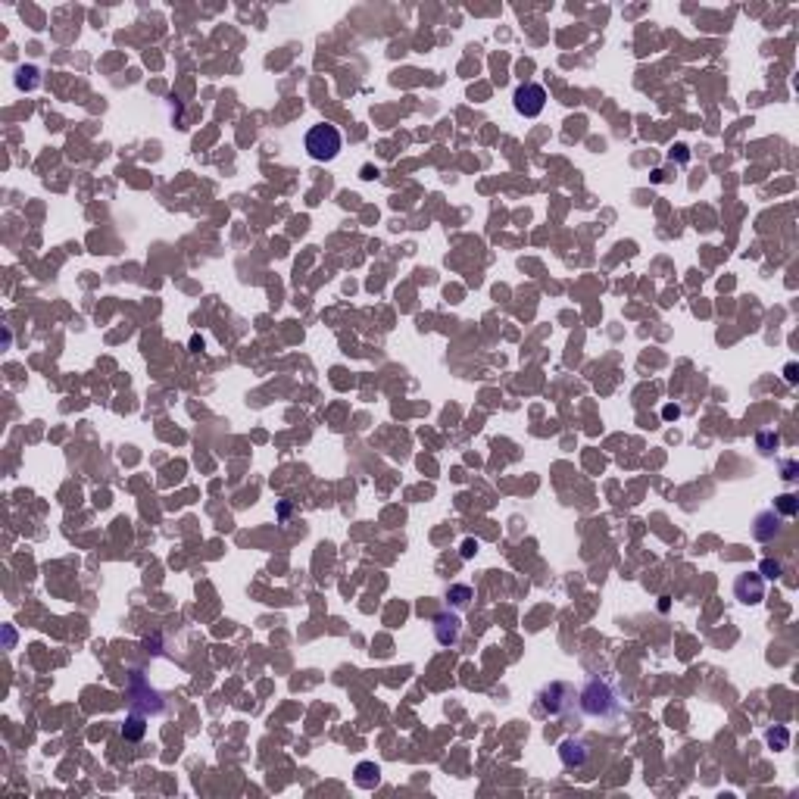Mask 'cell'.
I'll list each match as a JSON object with an SVG mask.
<instances>
[{"mask_svg":"<svg viewBox=\"0 0 799 799\" xmlns=\"http://www.w3.org/2000/svg\"><path fill=\"white\" fill-rule=\"evenodd\" d=\"M306 154L313 156L315 163H331L334 156L340 154V131L334 125H313L306 131Z\"/></svg>","mask_w":799,"mask_h":799,"instance_id":"1","label":"cell"},{"mask_svg":"<svg viewBox=\"0 0 799 799\" xmlns=\"http://www.w3.org/2000/svg\"><path fill=\"white\" fill-rule=\"evenodd\" d=\"M737 597H740V602H762V597H765V587H762V581H759V575H743V578H737Z\"/></svg>","mask_w":799,"mask_h":799,"instance_id":"3","label":"cell"},{"mask_svg":"<svg viewBox=\"0 0 799 799\" xmlns=\"http://www.w3.org/2000/svg\"><path fill=\"white\" fill-rule=\"evenodd\" d=\"M475 553H478V543H475V541L462 543V556H466V559H468V556H475Z\"/></svg>","mask_w":799,"mask_h":799,"instance_id":"6","label":"cell"},{"mask_svg":"<svg viewBox=\"0 0 799 799\" xmlns=\"http://www.w3.org/2000/svg\"><path fill=\"white\" fill-rule=\"evenodd\" d=\"M378 781H381V768H378L375 762H363L356 768V784H359V787L369 790V787H375Z\"/></svg>","mask_w":799,"mask_h":799,"instance_id":"4","label":"cell"},{"mask_svg":"<svg viewBox=\"0 0 799 799\" xmlns=\"http://www.w3.org/2000/svg\"><path fill=\"white\" fill-rule=\"evenodd\" d=\"M543 106H547V91H543V85H537V81H525V85L516 91V110L522 113V116H528V119L541 116Z\"/></svg>","mask_w":799,"mask_h":799,"instance_id":"2","label":"cell"},{"mask_svg":"<svg viewBox=\"0 0 799 799\" xmlns=\"http://www.w3.org/2000/svg\"><path fill=\"white\" fill-rule=\"evenodd\" d=\"M762 572H765V578H777V575H781V566H777V562H771V559H765V562H762Z\"/></svg>","mask_w":799,"mask_h":799,"instance_id":"5","label":"cell"}]
</instances>
